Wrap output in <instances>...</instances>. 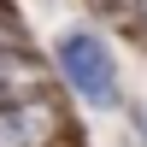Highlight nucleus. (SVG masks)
<instances>
[{
	"label": "nucleus",
	"mask_w": 147,
	"mask_h": 147,
	"mask_svg": "<svg viewBox=\"0 0 147 147\" xmlns=\"http://www.w3.org/2000/svg\"><path fill=\"white\" fill-rule=\"evenodd\" d=\"M47 59H53L59 82H65L82 106H94V112H124V106H129L124 77H118V59H112V47H106L100 30H88V24H65V30H53Z\"/></svg>",
	"instance_id": "f257e3e1"
},
{
	"label": "nucleus",
	"mask_w": 147,
	"mask_h": 147,
	"mask_svg": "<svg viewBox=\"0 0 147 147\" xmlns=\"http://www.w3.org/2000/svg\"><path fill=\"white\" fill-rule=\"evenodd\" d=\"M65 141H71V118L59 106V94L0 106V147H65Z\"/></svg>",
	"instance_id": "f03ea898"
},
{
	"label": "nucleus",
	"mask_w": 147,
	"mask_h": 147,
	"mask_svg": "<svg viewBox=\"0 0 147 147\" xmlns=\"http://www.w3.org/2000/svg\"><path fill=\"white\" fill-rule=\"evenodd\" d=\"M53 59L35 53V47H12L0 53V106H18V100H35V94H53Z\"/></svg>",
	"instance_id": "7ed1b4c3"
},
{
	"label": "nucleus",
	"mask_w": 147,
	"mask_h": 147,
	"mask_svg": "<svg viewBox=\"0 0 147 147\" xmlns=\"http://www.w3.org/2000/svg\"><path fill=\"white\" fill-rule=\"evenodd\" d=\"M12 47H35V41H30V24H24V12L12 6V0H0V53H12Z\"/></svg>",
	"instance_id": "20e7f679"
},
{
	"label": "nucleus",
	"mask_w": 147,
	"mask_h": 147,
	"mask_svg": "<svg viewBox=\"0 0 147 147\" xmlns=\"http://www.w3.org/2000/svg\"><path fill=\"white\" fill-rule=\"evenodd\" d=\"M124 118H129V141L147 147V100H129V106H124Z\"/></svg>",
	"instance_id": "39448f33"
}]
</instances>
